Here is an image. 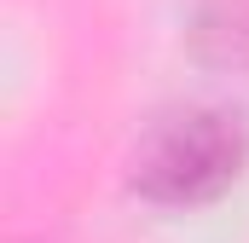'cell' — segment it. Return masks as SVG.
I'll list each match as a JSON object with an SVG mask.
<instances>
[{
  "mask_svg": "<svg viewBox=\"0 0 249 243\" xmlns=\"http://www.w3.org/2000/svg\"><path fill=\"white\" fill-rule=\"evenodd\" d=\"M186 52L203 69L249 75V0H186Z\"/></svg>",
  "mask_w": 249,
  "mask_h": 243,
  "instance_id": "cell-2",
  "label": "cell"
},
{
  "mask_svg": "<svg viewBox=\"0 0 249 243\" xmlns=\"http://www.w3.org/2000/svg\"><path fill=\"white\" fill-rule=\"evenodd\" d=\"M249 168V127L220 104H186L157 116L127 162V185L157 208L220 203Z\"/></svg>",
  "mask_w": 249,
  "mask_h": 243,
  "instance_id": "cell-1",
  "label": "cell"
}]
</instances>
